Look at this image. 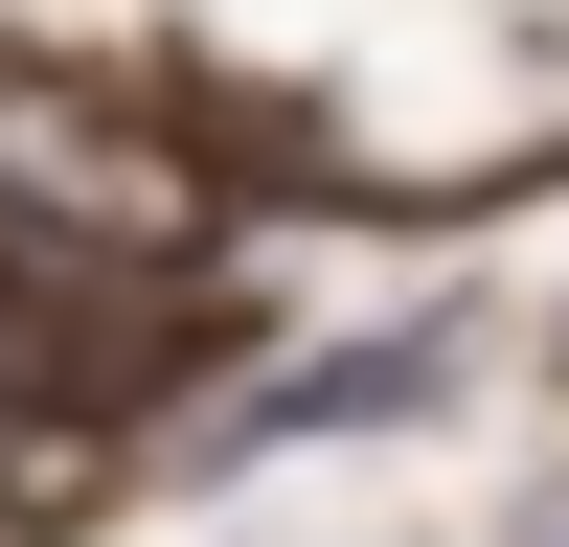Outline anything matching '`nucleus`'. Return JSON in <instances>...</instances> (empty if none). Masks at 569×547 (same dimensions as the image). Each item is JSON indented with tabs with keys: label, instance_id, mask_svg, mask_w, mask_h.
<instances>
[{
	"label": "nucleus",
	"instance_id": "f257e3e1",
	"mask_svg": "<svg viewBox=\"0 0 569 547\" xmlns=\"http://www.w3.org/2000/svg\"><path fill=\"white\" fill-rule=\"evenodd\" d=\"M0 228H23V251H182V160L160 137H114V115H69V91H0Z\"/></svg>",
	"mask_w": 569,
	"mask_h": 547
},
{
	"label": "nucleus",
	"instance_id": "7ed1b4c3",
	"mask_svg": "<svg viewBox=\"0 0 569 547\" xmlns=\"http://www.w3.org/2000/svg\"><path fill=\"white\" fill-rule=\"evenodd\" d=\"M114 365H137V319L91 297L69 251H23V228H0V410H114Z\"/></svg>",
	"mask_w": 569,
	"mask_h": 547
},
{
	"label": "nucleus",
	"instance_id": "f03ea898",
	"mask_svg": "<svg viewBox=\"0 0 569 547\" xmlns=\"http://www.w3.org/2000/svg\"><path fill=\"white\" fill-rule=\"evenodd\" d=\"M433 388H456V319H388V342H319V365H273V388L228 410L206 456H342V434H410Z\"/></svg>",
	"mask_w": 569,
	"mask_h": 547
}]
</instances>
